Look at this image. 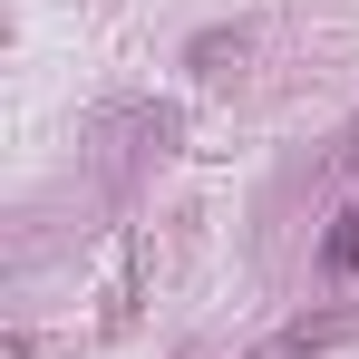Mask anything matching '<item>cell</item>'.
<instances>
[{
    "instance_id": "6da1fadb",
    "label": "cell",
    "mask_w": 359,
    "mask_h": 359,
    "mask_svg": "<svg viewBox=\"0 0 359 359\" xmlns=\"http://www.w3.org/2000/svg\"><path fill=\"white\" fill-rule=\"evenodd\" d=\"M320 272L340 282V272H359V204H340L330 214V233H320Z\"/></svg>"
}]
</instances>
